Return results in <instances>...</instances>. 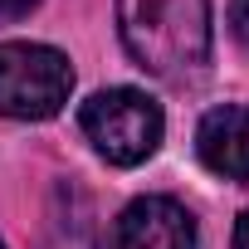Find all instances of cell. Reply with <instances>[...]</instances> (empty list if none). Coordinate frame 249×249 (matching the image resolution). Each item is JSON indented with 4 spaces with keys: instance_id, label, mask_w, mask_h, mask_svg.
Returning a JSON list of instances; mask_svg holds the SVG:
<instances>
[{
    "instance_id": "cell-1",
    "label": "cell",
    "mask_w": 249,
    "mask_h": 249,
    "mask_svg": "<svg viewBox=\"0 0 249 249\" xmlns=\"http://www.w3.org/2000/svg\"><path fill=\"white\" fill-rule=\"evenodd\" d=\"M117 35L157 78H191L210 59V0H117Z\"/></svg>"
},
{
    "instance_id": "cell-2",
    "label": "cell",
    "mask_w": 249,
    "mask_h": 249,
    "mask_svg": "<svg viewBox=\"0 0 249 249\" xmlns=\"http://www.w3.org/2000/svg\"><path fill=\"white\" fill-rule=\"evenodd\" d=\"M78 127L93 142V152L112 166H142L166 132V117L157 98L142 88H103L78 107Z\"/></svg>"
},
{
    "instance_id": "cell-3",
    "label": "cell",
    "mask_w": 249,
    "mask_h": 249,
    "mask_svg": "<svg viewBox=\"0 0 249 249\" xmlns=\"http://www.w3.org/2000/svg\"><path fill=\"white\" fill-rule=\"evenodd\" d=\"M69 93H73V69L59 49L30 39L0 44V117L44 122L69 103Z\"/></svg>"
},
{
    "instance_id": "cell-4",
    "label": "cell",
    "mask_w": 249,
    "mask_h": 249,
    "mask_svg": "<svg viewBox=\"0 0 249 249\" xmlns=\"http://www.w3.org/2000/svg\"><path fill=\"white\" fill-rule=\"evenodd\" d=\"M112 249H196V215L171 196H142L117 215Z\"/></svg>"
},
{
    "instance_id": "cell-5",
    "label": "cell",
    "mask_w": 249,
    "mask_h": 249,
    "mask_svg": "<svg viewBox=\"0 0 249 249\" xmlns=\"http://www.w3.org/2000/svg\"><path fill=\"white\" fill-rule=\"evenodd\" d=\"M196 152L215 176L249 186V107H239V103L210 107L196 127Z\"/></svg>"
},
{
    "instance_id": "cell-6",
    "label": "cell",
    "mask_w": 249,
    "mask_h": 249,
    "mask_svg": "<svg viewBox=\"0 0 249 249\" xmlns=\"http://www.w3.org/2000/svg\"><path fill=\"white\" fill-rule=\"evenodd\" d=\"M230 30H234V39L249 49V0H230Z\"/></svg>"
},
{
    "instance_id": "cell-7",
    "label": "cell",
    "mask_w": 249,
    "mask_h": 249,
    "mask_svg": "<svg viewBox=\"0 0 249 249\" xmlns=\"http://www.w3.org/2000/svg\"><path fill=\"white\" fill-rule=\"evenodd\" d=\"M35 5H39V0H0V25H15V20H25Z\"/></svg>"
},
{
    "instance_id": "cell-8",
    "label": "cell",
    "mask_w": 249,
    "mask_h": 249,
    "mask_svg": "<svg viewBox=\"0 0 249 249\" xmlns=\"http://www.w3.org/2000/svg\"><path fill=\"white\" fill-rule=\"evenodd\" d=\"M234 249H249V210H244L239 225H234Z\"/></svg>"
},
{
    "instance_id": "cell-9",
    "label": "cell",
    "mask_w": 249,
    "mask_h": 249,
    "mask_svg": "<svg viewBox=\"0 0 249 249\" xmlns=\"http://www.w3.org/2000/svg\"><path fill=\"white\" fill-rule=\"evenodd\" d=\"M0 249H5V244H0Z\"/></svg>"
}]
</instances>
